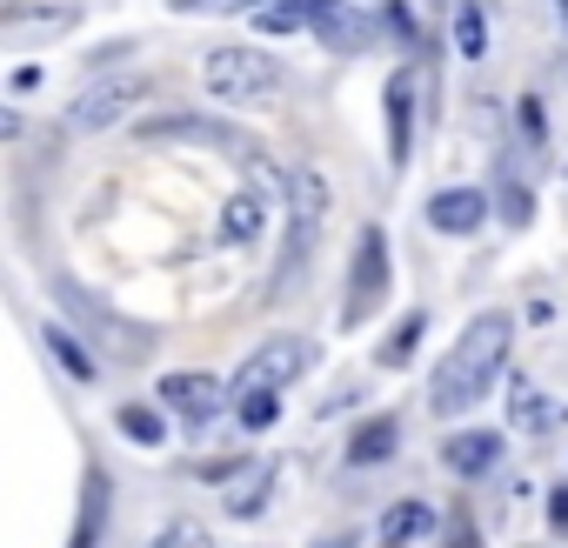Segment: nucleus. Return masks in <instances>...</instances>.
<instances>
[{
	"label": "nucleus",
	"instance_id": "obj_1",
	"mask_svg": "<svg viewBox=\"0 0 568 548\" xmlns=\"http://www.w3.org/2000/svg\"><path fill=\"white\" fill-rule=\"evenodd\" d=\"M508 348H515V315H508V308L475 315V322L462 328V342L442 355V368L428 375V408H435V415H468V408L495 388V375L508 368Z\"/></svg>",
	"mask_w": 568,
	"mask_h": 548
},
{
	"label": "nucleus",
	"instance_id": "obj_2",
	"mask_svg": "<svg viewBox=\"0 0 568 548\" xmlns=\"http://www.w3.org/2000/svg\"><path fill=\"white\" fill-rule=\"evenodd\" d=\"M201 88L221 108H254V101L281 94V61H267L261 48H207L201 54Z\"/></svg>",
	"mask_w": 568,
	"mask_h": 548
},
{
	"label": "nucleus",
	"instance_id": "obj_3",
	"mask_svg": "<svg viewBox=\"0 0 568 548\" xmlns=\"http://www.w3.org/2000/svg\"><path fill=\"white\" fill-rule=\"evenodd\" d=\"M388 302V227H362L355 234V261H348V295H342V328H362L375 308Z\"/></svg>",
	"mask_w": 568,
	"mask_h": 548
},
{
	"label": "nucleus",
	"instance_id": "obj_4",
	"mask_svg": "<svg viewBox=\"0 0 568 548\" xmlns=\"http://www.w3.org/2000/svg\"><path fill=\"white\" fill-rule=\"evenodd\" d=\"M141 141H194V148H221V154L247 161V174H267V168H274V161L261 154V141H247L241 128L207 121V114H161V121H141Z\"/></svg>",
	"mask_w": 568,
	"mask_h": 548
},
{
	"label": "nucleus",
	"instance_id": "obj_5",
	"mask_svg": "<svg viewBox=\"0 0 568 548\" xmlns=\"http://www.w3.org/2000/svg\"><path fill=\"white\" fill-rule=\"evenodd\" d=\"M148 94H154V74H108V81H94V88L74 101L68 128H74V134H101V128L128 121V114H134Z\"/></svg>",
	"mask_w": 568,
	"mask_h": 548
},
{
	"label": "nucleus",
	"instance_id": "obj_6",
	"mask_svg": "<svg viewBox=\"0 0 568 548\" xmlns=\"http://www.w3.org/2000/svg\"><path fill=\"white\" fill-rule=\"evenodd\" d=\"M308 368H315V342H302V335H274L267 348H254V355L241 362L234 388H288V382H302Z\"/></svg>",
	"mask_w": 568,
	"mask_h": 548
},
{
	"label": "nucleus",
	"instance_id": "obj_7",
	"mask_svg": "<svg viewBox=\"0 0 568 548\" xmlns=\"http://www.w3.org/2000/svg\"><path fill=\"white\" fill-rule=\"evenodd\" d=\"M54 295H61V302L88 322V335H94L114 362H141V355H148V342H154V335H148V328H134V322H121V315H108V308H94V295H88V288L54 282Z\"/></svg>",
	"mask_w": 568,
	"mask_h": 548
},
{
	"label": "nucleus",
	"instance_id": "obj_8",
	"mask_svg": "<svg viewBox=\"0 0 568 548\" xmlns=\"http://www.w3.org/2000/svg\"><path fill=\"white\" fill-rule=\"evenodd\" d=\"M154 402L201 428V422H214V415H221L227 382H221V375H207V368H181V375H161V382H154Z\"/></svg>",
	"mask_w": 568,
	"mask_h": 548
},
{
	"label": "nucleus",
	"instance_id": "obj_9",
	"mask_svg": "<svg viewBox=\"0 0 568 548\" xmlns=\"http://www.w3.org/2000/svg\"><path fill=\"white\" fill-rule=\"evenodd\" d=\"M488 194L481 187H442V194H428V207H422V221L435 227V234H475L481 221H488Z\"/></svg>",
	"mask_w": 568,
	"mask_h": 548
},
{
	"label": "nucleus",
	"instance_id": "obj_10",
	"mask_svg": "<svg viewBox=\"0 0 568 548\" xmlns=\"http://www.w3.org/2000/svg\"><path fill=\"white\" fill-rule=\"evenodd\" d=\"M382 108H388V161L408 168V154H415V68H395L388 74Z\"/></svg>",
	"mask_w": 568,
	"mask_h": 548
},
{
	"label": "nucleus",
	"instance_id": "obj_11",
	"mask_svg": "<svg viewBox=\"0 0 568 548\" xmlns=\"http://www.w3.org/2000/svg\"><path fill=\"white\" fill-rule=\"evenodd\" d=\"M442 461H448L462 481H481V475L501 461V435H495V428H462V435L442 442Z\"/></svg>",
	"mask_w": 568,
	"mask_h": 548
},
{
	"label": "nucleus",
	"instance_id": "obj_12",
	"mask_svg": "<svg viewBox=\"0 0 568 548\" xmlns=\"http://www.w3.org/2000/svg\"><path fill=\"white\" fill-rule=\"evenodd\" d=\"M261 227H267V201H261L254 187H241V194H227V201H221L214 241H227V247H247V241H261Z\"/></svg>",
	"mask_w": 568,
	"mask_h": 548
},
{
	"label": "nucleus",
	"instance_id": "obj_13",
	"mask_svg": "<svg viewBox=\"0 0 568 548\" xmlns=\"http://www.w3.org/2000/svg\"><path fill=\"white\" fill-rule=\"evenodd\" d=\"M281 181H288V221H308V227L328 221V201H335V194H328L322 168H288Z\"/></svg>",
	"mask_w": 568,
	"mask_h": 548
},
{
	"label": "nucleus",
	"instance_id": "obj_14",
	"mask_svg": "<svg viewBox=\"0 0 568 548\" xmlns=\"http://www.w3.org/2000/svg\"><path fill=\"white\" fill-rule=\"evenodd\" d=\"M435 528H442V515H435L428 501H395V508L382 515V528H375V535H382L388 548H415V541H428Z\"/></svg>",
	"mask_w": 568,
	"mask_h": 548
},
{
	"label": "nucleus",
	"instance_id": "obj_15",
	"mask_svg": "<svg viewBox=\"0 0 568 548\" xmlns=\"http://www.w3.org/2000/svg\"><path fill=\"white\" fill-rule=\"evenodd\" d=\"M402 448V422L395 415H375V422H362L355 435H348V468H368V461H388Z\"/></svg>",
	"mask_w": 568,
	"mask_h": 548
},
{
	"label": "nucleus",
	"instance_id": "obj_16",
	"mask_svg": "<svg viewBox=\"0 0 568 548\" xmlns=\"http://www.w3.org/2000/svg\"><path fill=\"white\" fill-rule=\"evenodd\" d=\"M308 34H322L335 54H355V48H362V28L348 21L342 0H308Z\"/></svg>",
	"mask_w": 568,
	"mask_h": 548
},
{
	"label": "nucleus",
	"instance_id": "obj_17",
	"mask_svg": "<svg viewBox=\"0 0 568 548\" xmlns=\"http://www.w3.org/2000/svg\"><path fill=\"white\" fill-rule=\"evenodd\" d=\"M422 335H428V308H408V315L395 322V335H388V342L375 348V362H382V368H408V362H415V342H422Z\"/></svg>",
	"mask_w": 568,
	"mask_h": 548
},
{
	"label": "nucleus",
	"instance_id": "obj_18",
	"mask_svg": "<svg viewBox=\"0 0 568 548\" xmlns=\"http://www.w3.org/2000/svg\"><path fill=\"white\" fill-rule=\"evenodd\" d=\"M234 422L247 435H267L281 422V388H234Z\"/></svg>",
	"mask_w": 568,
	"mask_h": 548
},
{
	"label": "nucleus",
	"instance_id": "obj_19",
	"mask_svg": "<svg viewBox=\"0 0 568 548\" xmlns=\"http://www.w3.org/2000/svg\"><path fill=\"white\" fill-rule=\"evenodd\" d=\"M508 415H515V428H548V422H555V402H548L528 375H515V382H508Z\"/></svg>",
	"mask_w": 568,
	"mask_h": 548
},
{
	"label": "nucleus",
	"instance_id": "obj_20",
	"mask_svg": "<svg viewBox=\"0 0 568 548\" xmlns=\"http://www.w3.org/2000/svg\"><path fill=\"white\" fill-rule=\"evenodd\" d=\"M114 428H121L134 448H161V442H168V415H161V408H148V402H128V408L114 415Z\"/></svg>",
	"mask_w": 568,
	"mask_h": 548
},
{
	"label": "nucleus",
	"instance_id": "obj_21",
	"mask_svg": "<svg viewBox=\"0 0 568 548\" xmlns=\"http://www.w3.org/2000/svg\"><path fill=\"white\" fill-rule=\"evenodd\" d=\"M101 521H108V475H101V468H88V495H81L74 548H94V541H101Z\"/></svg>",
	"mask_w": 568,
	"mask_h": 548
},
{
	"label": "nucleus",
	"instance_id": "obj_22",
	"mask_svg": "<svg viewBox=\"0 0 568 548\" xmlns=\"http://www.w3.org/2000/svg\"><path fill=\"white\" fill-rule=\"evenodd\" d=\"M455 48H462V61L488 54V14H481V0H462V8H455Z\"/></svg>",
	"mask_w": 568,
	"mask_h": 548
},
{
	"label": "nucleus",
	"instance_id": "obj_23",
	"mask_svg": "<svg viewBox=\"0 0 568 548\" xmlns=\"http://www.w3.org/2000/svg\"><path fill=\"white\" fill-rule=\"evenodd\" d=\"M41 342H48V355H54V362H61V368L74 375V382H94V375H101V368L88 362V348H81V342H74L68 328H61V322H48V335H41Z\"/></svg>",
	"mask_w": 568,
	"mask_h": 548
},
{
	"label": "nucleus",
	"instance_id": "obj_24",
	"mask_svg": "<svg viewBox=\"0 0 568 548\" xmlns=\"http://www.w3.org/2000/svg\"><path fill=\"white\" fill-rule=\"evenodd\" d=\"M267 495H274V468H247V481L227 495V515H234V521H254V515L267 508Z\"/></svg>",
	"mask_w": 568,
	"mask_h": 548
},
{
	"label": "nucleus",
	"instance_id": "obj_25",
	"mask_svg": "<svg viewBox=\"0 0 568 548\" xmlns=\"http://www.w3.org/2000/svg\"><path fill=\"white\" fill-rule=\"evenodd\" d=\"M247 21H254L261 41H274V34H302V28H308V0H281V8H261V14H247Z\"/></svg>",
	"mask_w": 568,
	"mask_h": 548
},
{
	"label": "nucleus",
	"instance_id": "obj_26",
	"mask_svg": "<svg viewBox=\"0 0 568 548\" xmlns=\"http://www.w3.org/2000/svg\"><path fill=\"white\" fill-rule=\"evenodd\" d=\"M495 201H501V221H508V227H528V221H535V194L515 181V168H501V187H495Z\"/></svg>",
	"mask_w": 568,
	"mask_h": 548
},
{
	"label": "nucleus",
	"instance_id": "obj_27",
	"mask_svg": "<svg viewBox=\"0 0 568 548\" xmlns=\"http://www.w3.org/2000/svg\"><path fill=\"white\" fill-rule=\"evenodd\" d=\"M515 128H521V141H528L535 154L548 148V108H541L535 94H521V101H515Z\"/></svg>",
	"mask_w": 568,
	"mask_h": 548
},
{
	"label": "nucleus",
	"instance_id": "obj_28",
	"mask_svg": "<svg viewBox=\"0 0 568 548\" xmlns=\"http://www.w3.org/2000/svg\"><path fill=\"white\" fill-rule=\"evenodd\" d=\"M448 548H481V541H475V515H468V508H455V515H448Z\"/></svg>",
	"mask_w": 568,
	"mask_h": 548
},
{
	"label": "nucleus",
	"instance_id": "obj_29",
	"mask_svg": "<svg viewBox=\"0 0 568 548\" xmlns=\"http://www.w3.org/2000/svg\"><path fill=\"white\" fill-rule=\"evenodd\" d=\"M382 21H388L402 41H415V14H408V0H382Z\"/></svg>",
	"mask_w": 568,
	"mask_h": 548
},
{
	"label": "nucleus",
	"instance_id": "obj_30",
	"mask_svg": "<svg viewBox=\"0 0 568 548\" xmlns=\"http://www.w3.org/2000/svg\"><path fill=\"white\" fill-rule=\"evenodd\" d=\"M161 548H207V535H201V521H174Z\"/></svg>",
	"mask_w": 568,
	"mask_h": 548
},
{
	"label": "nucleus",
	"instance_id": "obj_31",
	"mask_svg": "<svg viewBox=\"0 0 568 548\" xmlns=\"http://www.w3.org/2000/svg\"><path fill=\"white\" fill-rule=\"evenodd\" d=\"M548 528L568 541V481H561V488H548Z\"/></svg>",
	"mask_w": 568,
	"mask_h": 548
},
{
	"label": "nucleus",
	"instance_id": "obj_32",
	"mask_svg": "<svg viewBox=\"0 0 568 548\" xmlns=\"http://www.w3.org/2000/svg\"><path fill=\"white\" fill-rule=\"evenodd\" d=\"M308 548H355V535H328V541H308Z\"/></svg>",
	"mask_w": 568,
	"mask_h": 548
},
{
	"label": "nucleus",
	"instance_id": "obj_33",
	"mask_svg": "<svg viewBox=\"0 0 568 548\" xmlns=\"http://www.w3.org/2000/svg\"><path fill=\"white\" fill-rule=\"evenodd\" d=\"M234 8H247V14H261V8H281V0H234Z\"/></svg>",
	"mask_w": 568,
	"mask_h": 548
},
{
	"label": "nucleus",
	"instance_id": "obj_34",
	"mask_svg": "<svg viewBox=\"0 0 568 548\" xmlns=\"http://www.w3.org/2000/svg\"><path fill=\"white\" fill-rule=\"evenodd\" d=\"M174 8H181V14H201V8H207V0H174Z\"/></svg>",
	"mask_w": 568,
	"mask_h": 548
},
{
	"label": "nucleus",
	"instance_id": "obj_35",
	"mask_svg": "<svg viewBox=\"0 0 568 548\" xmlns=\"http://www.w3.org/2000/svg\"><path fill=\"white\" fill-rule=\"evenodd\" d=\"M555 14H561V28H568V0H555Z\"/></svg>",
	"mask_w": 568,
	"mask_h": 548
}]
</instances>
